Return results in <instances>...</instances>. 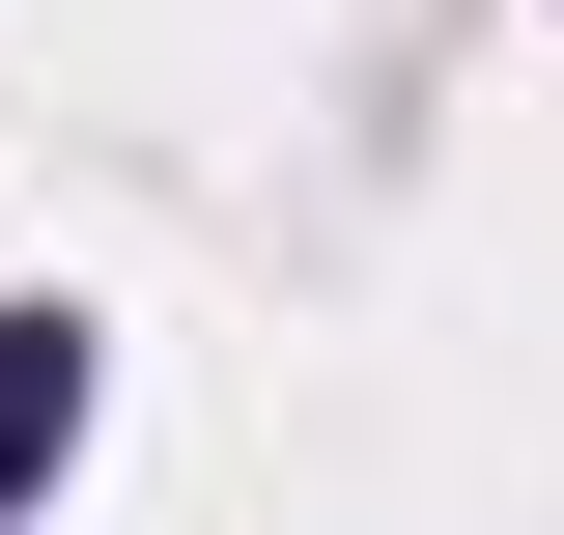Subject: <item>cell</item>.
<instances>
[{"mask_svg":"<svg viewBox=\"0 0 564 535\" xmlns=\"http://www.w3.org/2000/svg\"><path fill=\"white\" fill-rule=\"evenodd\" d=\"M57 423H85V338H29V310H0V479H57Z\"/></svg>","mask_w":564,"mask_h":535,"instance_id":"cell-1","label":"cell"}]
</instances>
